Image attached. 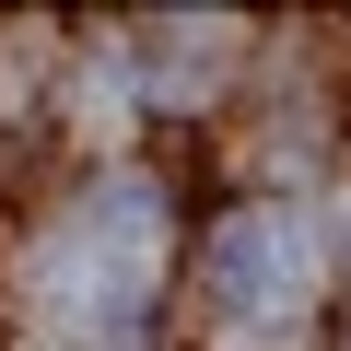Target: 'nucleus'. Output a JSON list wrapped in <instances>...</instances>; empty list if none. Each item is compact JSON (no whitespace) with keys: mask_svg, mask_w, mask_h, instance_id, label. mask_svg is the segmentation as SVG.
I'll return each mask as SVG.
<instances>
[{"mask_svg":"<svg viewBox=\"0 0 351 351\" xmlns=\"http://www.w3.org/2000/svg\"><path fill=\"white\" fill-rule=\"evenodd\" d=\"M152 258H164V199L141 188V176H106V188L59 223V246H47V304H59V328L129 339V316H141V293H152Z\"/></svg>","mask_w":351,"mask_h":351,"instance_id":"obj_1","label":"nucleus"},{"mask_svg":"<svg viewBox=\"0 0 351 351\" xmlns=\"http://www.w3.org/2000/svg\"><path fill=\"white\" fill-rule=\"evenodd\" d=\"M304 281H316V234H304L293 211H234V223L211 234V304H223V316L281 328V316L304 304Z\"/></svg>","mask_w":351,"mask_h":351,"instance_id":"obj_2","label":"nucleus"},{"mask_svg":"<svg viewBox=\"0 0 351 351\" xmlns=\"http://www.w3.org/2000/svg\"><path fill=\"white\" fill-rule=\"evenodd\" d=\"M339 234H351V211H339Z\"/></svg>","mask_w":351,"mask_h":351,"instance_id":"obj_3","label":"nucleus"}]
</instances>
